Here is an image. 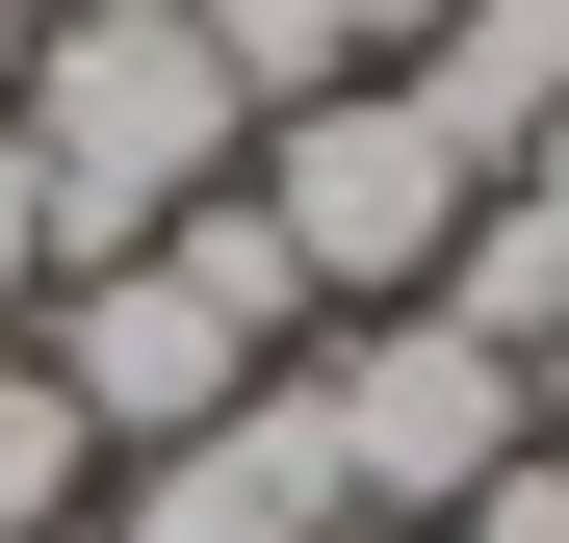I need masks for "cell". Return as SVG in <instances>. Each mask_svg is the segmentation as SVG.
Masks as SVG:
<instances>
[{
    "label": "cell",
    "mask_w": 569,
    "mask_h": 543,
    "mask_svg": "<svg viewBox=\"0 0 569 543\" xmlns=\"http://www.w3.org/2000/svg\"><path fill=\"white\" fill-rule=\"evenodd\" d=\"M0 155L52 181V285H78V259H156L208 208L259 155V104H233V52L181 27V0H78V27H27V78H0Z\"/></svg>",
    "instance_id": "6da1fadb"
},
{
    "label": "cell",
    "mask_w": 569,
    "mask_h": 543,
    "mask_svg": "<svg viewBox=\"0 0 569 543\" xmlns=\"http://www.w3.org/2000/svg\"><path fill=\"white\" fill-rule=\"evenodd\" d=\"M233 208L284 233V285H311V336H337V311H415V285H440V233L492 208V181L415 130V78H337V104H284V130L233 155Z\"/></svg>",
    "instance_id": "7a4b0ae2"
},
{
    "label": "cell",
    "mask_w": 569,
    "mask_h": 543,
    "mask_svg": "<svg viewBox=\"0 0 569 543\" xmlns=\"http://www.w3.org/2000/svg\"><path fill=\"white\" fill-rule=\"evenodd\" d=\"M284 389H311V440H337V517H362V543H440V517H466V492L543 440V389H518L492 336H440V311H337Z\"/></svg>",
    "instance_id": "3957f363"
},
{
    "label": "cell",
    "mask_w": 569,
    "mask_h": 543,
    "mask_svg": "<svg viewBox=\"0 0 569 543\" xmlns=\"http://www.w3.org/2000/svg\"><path fill=\"white\" fill-rule=\"evenodd\" d=\"M27 362H52V414L104 440V466H156V440H208V414L259 389V336L181 285V259H78V285L27 311Z\"/></svg>",
    "instance_id": "277c9868"
},
{
    "label": "cell",
    "mask_w": 569,
    "mask_h": 543,
    "mask_svg": "<svg viewBox=\"0 0 569 543\" xmlns=\"http://www.w3.org/2000/svg\"><path fill=\"white\" fill-rule=\"evenodd\" d=\"M104 543H362L337 517V440H311V389H259L208 414V440H156V466H104Z\"/></svg>",
    "instance_id": "5b68a950"
},
{
    "label": "cell",
    "mask_w": 569,
    "mask_h": 543,
    "mask_svg": "<svg viewBox=\"0 0 569 543\" xmlns=\"http://www.w3.org/2000/svg\"><path fill=\"white\" fill-rule=\"evenodd\" d=\"M415 130H440L466 181H518V155L569 130V0H440V27H415Z\"/></svg>",
    "instance_id": "8992f818"
},
{
    "label": "cell",
    "mask_w": 569,
    "mask_h": 543,
    "mask_svg": "<svg viewBox=\"0 0 569 543\" xmlns=\"http://www.w3.org/2000/svg\"><path fill=\"white\" fill-rule=\"evenodd\" d=\"M78 492H104V440H78V414H52V362L0 336V543H52Z\"/></svg>",
    "instance_id": "52a82bcc"
},
{
    "label": "cell",
    "mask_w": 569,
    "mask_h": 543,
    "mask_svg": "<svg viewBox=\"0 0 569 543\" xmlns=\"http://www.w3.org/2000/svg\"><path fill=\"white\" fill-rule=\"evenodd\" d=\"M440 543H569V466H543V440H518V466H492V492H466Z\"/></svg>",
    "instance_id": "ba28073f"
},
{
    "label": "cell",
    "mask_w": 569,
    "mask_h": 543,
    "mask_svg": "<svg viewBox=\"0 0 569 543\" xmlns=\"http://www.w3.org/2000/svg\"><path fill=\"white\" fill-rule=\"evenodd\" d=\"M27 311H52V181L0 155V336H27Z\"/></svg>",
    "instance_id": "9c48e42d"
},
{
    "label": "cell",
    "mask_w": 569,
    "mask_h": 543,
    "mask_svg": "<svg viewBox=\"0 0 569 543\" xmlns=\"http://www.w3.org/2000/svg\"><path fill=\"white\" fill-rule=\"evenodd\" d=\"M311 27H337V78H415V27H440V0H311Z\"/></svg>",
    "instance_id": "30bf717a"
},
{
    "label": "cell",
    "mask_w": 569,
    "mask_h": 543,
    "mask_svg": "<svg viewBox=\"0 0 569 543\" xmlns=\"http://www.w3.org/2000/svg\"><path fill=\"white\" fill-rule=\"evenodd\" d=\"M518 208H543V233H569V130H543V155H518Z\"/></svg>",
    "instance_id": "8fae6325"
},
{
    "label": "cell",
    "mask_w": 569,
    "mask_h": 543,
    "mask_svg": "<svg viewBox=\"0 0 569 543\" xmlns=\"http://www.w3.org/2000/svg\"><path fill=\"white\" fill-rule=\"evenodd\" d=\"M0 27H78V0H0Z\"/></svg>",
    "instance_id": "7c38bea8"
},
{
    "label": "cell",
    "mask_w": 569,
    "mask_h": 543,
    "mask_svg": "<svg viewBox=\"0 0 569 543\" xmlns=\"http://www.w3.org/2000/svg\"><path fill=\"white\" fill-rule=\"evenodd\" d=\"M543 414H569V336H543Z\"/></svg>",
    "instance_id": "4fadbf2b"
},
{
    "label": "cell",
    "mask_w": 569,
    "mask_h": 543,
    "mask_svg": "<svg viewBox=\"0 0 569 543\" xmlns=\"http://www.w3.org/2000/svg\"><path fill=\"white\" fill-rule=\"evenodd\" d=\"M0 78H27V27H0Z\"/></svg>",
    "instance_id": "5bb4252c"
},
{
    "label": "cell",
    "mask_w": 569,
    "mask_h": 543,
    "mask_svg": "<svg viewBox=\"0 0 569 543\" xmlns=\"http://www.w3.org/2000/svg\"><path fill=\"white\" fill-rule=\"evenodd\" d=\"M543 466H569V414H543Z\"/></svg>",
    "instance_id": "9a60e30c"
}]
</instances>
